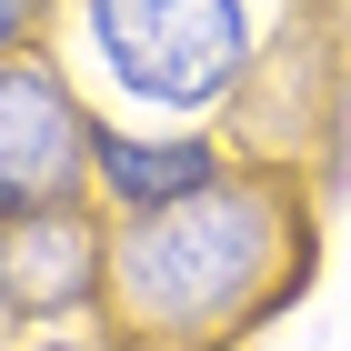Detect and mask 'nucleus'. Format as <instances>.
I'll return each instance as SVG.
<instances>
[{"mask_svg": "<svg viewBox=\"0 0 351 351\" xmlns=\"http://www.w3.org/2000/svg\"><path fill=\"white\" fill-rule=\"evenodd\" d=\"M40 351H81V341H40Z\"/></svg>", "mask_w": 351, "mask_h": 351, "instance_id": "7", "label": "nucleus"}, {"mask_svg": "<svg viewBox=\"0 0 351 351\" xmlns=\"http://www.w3.org/2000/svg\"><path fill=\"white\" fill-rule=\"evenodd\" d=\"M81 161H90V121L71 101V81L40 60H0V221L60 211Z\"/></svg>", "mask_w": 351, "mask_h": 351, "instance_id": "3", "label": "nucleus"}, {"mask_svg": "<svg viewBox=\"0 0 351 351\" xmlns=\"http://www.w3.org/2000/svg\"><path fill=\"white\" fill-rule=\"evenodd\" d=\"M0 291L21 301V311H81L90 291H101V231H90L71 201L60 211H30V221H0Z\"/></svg>", "mask_w": 351, "mask_h": 351, "instance_id": "4", "label": "nucleus"}, {"mask_svg": "<svg viewBox=\"0 0 351 351\" xmlns=\"http://www.w3.org/2000/svg\"><path fill=\"white\" fill-rule=\"evenodd\" d=\"M281 241H291V211L271 181H211L171 211H141L110 271H121L131 322L171 341H211L221 322H241L261 301V281L281 271Z\"/></svg>", "mask_w": 351, "mask_h": 351, "instance_id": "1", "label": "nucleus"}, {"mask_svg": "<svg viewBox=\"0 0 351 351\" xmlns=\"http://www.w3.org/2000/svg\"><path fill=\"white\" fill-rule=\"evenodd\" d=\"M30 10H40V0H0V60H10V40L30 30Z\"/></svg>", "mask_w": 351, "mask_h": 351, "instance_id": "6", "label": "nucleus"}, {"mask_svg": "<svg viewBox=\"0 0 351 351\" xmlns=\"http://www.w3.org/2000/svg\"><path fill=\"white\" fill-rule=\"evenodd\" d=\"M90 171H101V191L141 221V211H171V201H191V191H211V181H221V141H211V131L141 141V131L90 121Z\"/></svg>", "mask_w": 351, "mask_h": 351, "instance_id": "5", "label": "nucleus"}, {"mask_svg": "<svg viewBox=\"0 0 351 351\" xmlns=\"http://www.w3.org/2000/svg\"><path fill=\"white\" fill-rule=\"evenodd\" d=\"M81 40L121 101L211 110L221 90H241L261 51V10L251 0H81Z\"/></svg>", "mask_w": 351, "mask_h": 351, "instance_id": "2", "label": "nucleus"}]
</instances>
